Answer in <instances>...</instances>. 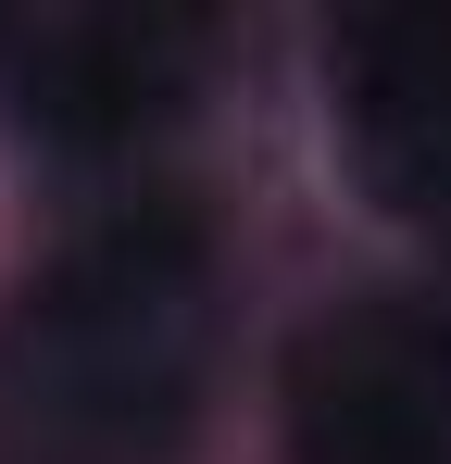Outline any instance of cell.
Here are the masks:
<instances>
[{"label": "cell", "instance_id": "277c9868", "mask_svg": "<svg viewBox=\"0 0 451 464\" xmlns=\"http://www.w3.org/2000/svg\"><path fill=\"white\" fill-rule=\"evenodd\" d=\"M176 76H188V25H150V13H75V25H38L13 51V113L63 151H101V139H139L150 113H176Z\"/></svg>", "mask_w": 451, "mask_h": 464}, {"label": "cell", "instance_id": "7a4b0ae2", "mask_svg": "<svg viewBox=\"0 0 451 464\" xmlns=\"http://www.w3.org/2000/svg\"><path fill=\"white\" fill-rule=\"evenodd\" d=\"M289 464H451V314L339 302L289 352Z\"/></svg>", "mask_w": 451, "mask_h": 464}, {"label": "cell", "instance_id": "3957f363", "mask_svg": "<svg viewBox=\"0 0 451 464\" xmlns=\"http://www.w3.org/2000/svg\"><path fill=\"white\" fill-rule=\"evenodd\" d=\"M339 126L376 201L451 238V13H364L339 38Z\"/></svg>", "mask_w": 451, "mask_h": 464}, {"label": "cell", "instance_id": "6da1fadb", "mask_svg": "<svg viewBox=\"0 0 451 464\" xmlns=\"http://www.w3.org/2000/svg\"><path fill=\"white\" fill-rule=\"evenodd\" d=\"M214 364V238L188 214H101L0 314V414L75 464H126L188 427Z\"/></svg>", "mask_w": 451, "mask_h": 464}]
</instances>
